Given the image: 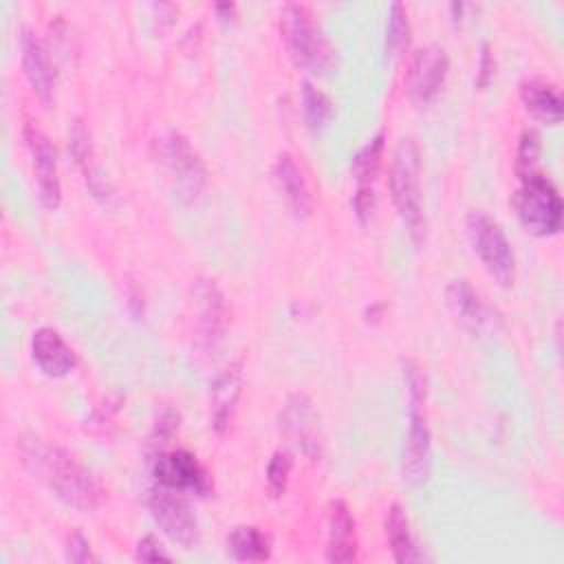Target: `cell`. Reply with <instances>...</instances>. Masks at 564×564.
I'll return each mask as SVG.
<instances>
[{
  "label": "cell",
  "instance_id": "21",
  "mask_svg": "<svg viewBox=\"0 0 564 564\" xmlns=\"http://www.w3.org/2000/svg\"><path fill=\"white\" fill-rule=\"evenodd\" d=\"M520 99L524 104V108L540 121L544 123H560L562 121V112H564V104H562V95L557 90L555 84L540 79V77H531L520 82Z\"/></svg>",
  "mask_w": 564,
  "mask_h": 564
},
{
  "label": "cell",
  "instance_id": "33",
  "mask_svg": "<svg viewBox=\"0 0 564 564\" xmlns=\"http://www.w3.org/2000/svg\"><path fill=\"white\" fill-rule=\"evenodd\" d=\"M491 70H494V59L489 55V46L485 44L482 46V55H480V73H478V86H485L491 77Z\"/></svg>",
  "mask_w": 564,
  "mask_h": 564
},
{
  "label": "cell",
  "instance_id": "10",
  "mask_svg": "<svg viewBox=\"0 0 564 564\" xmlns=\"http://www.w3.org/2000/svg\"><path fill=\"white\" fill-rule=\"evenodd\" d=\"M447 70H449V57L443 46L438 44L421 46L414 53L408 68V77H405L410 99L414 104H425L432 97H436L447 79Z\"/></svg>",
  "mask_w": 564,
  "mask_h": 564
},
{
  "label": "cell",
  "instance_id": "2",
  "mask_svg": "<svg viewBox=\"0 0 564 564\" xmlns=\"http://www.w3.org/2000/svg\"><path fill=\"white\" fill-rule=\"evenodd\" d=\"M388 187L392 205L408 227V234L414 242L425 238V212L421 196V156L412 139H401L392 152L388 170Z\"/></svg>",
  "mask_w": 564,
  "mask_h": 564
},
{
  "label": "cell",
  "instance_id": "24",
  "mask_svg": "<svg viewBox=\"0 0 564 564\" xmlns=\"http://www.w3.org/2000/svg\"><path fill=\"white\" fill-rule=\"evenodd\" d=\"M383 132H377L370 141H366L357 154L352 156L350 172L352 178L357 181V187H368L375 183L377 172L381 167V156H383Z\"/></svg>",
  "mask_w": 564,
  "mask_h": 564
},
{
  "label": "cell",
  "instance_id": "14",
  "mask_svg": "<svg viewBox=\"0 0 564 564\" xmlns=\"http://www.w3.org/2000/svg\"><path fill=\"white\" fill-rule=\"evenodd\" d=\"M445 302L452 315L474 335H487L496 330L498 315L467 280H452L445 289Z\"/></svg>",
  "mask_w": 564,
  "mask_h": 564
},
{
  "label": "cell",
  "instance_id": "13",
  "mask_svg": "<svg viewBox=\"0 0 564 564\" xmlns=\"http://www.w3.org/2000/svg\"><path fill=\"white\" fill-rule=\"evenodd\" d=\"M20 57L33 93L42 104H53L57 90V70L48 46L31 29H24L20 35Z\"/></svg>",
  "mask_w": 564,
  "mask_h": 564
},
{
  "label": "cell",
  "instance_id": "29",
  "mask_svg": "<svg viewBox=\"0 0 564 564\" xmlns=\"http://www.w3.org/2000/svg\"><path fill=\"white\" fill-rule=\"evenodd\" d=\"M178 423H181V414L178 410L170 408V405H163L154 419V425H152V432H150V438H148V445L159 449L174 436V432L178 430Z\"/></svg>",
  "mask_w": 564,
  "mask_h": 564
},
{
  "label": "cell",
  "instance_id": "11",
  "mask_svg": "<svg viewBox=\"0 0 564 564\" xmlns=\"http://www.w3.org/2000/svg\"><path fill=\"white\" fill-rule=\"evenodd\" d=\"M24 141H26V148L31 154V165H33V174L37 181L40 200L46 209H55L62 200L55 148H53L51 139L44 134V130L31 121L24 123Z\"/></svg>",
  "mask_w": 564,
  "mask_h": 564
},
{
  "label": "cell",
  "instance_id": "34",
  "mask_svg": "<svg viewBox=\"0 0 564 564\" xmlns=\"http://www.w3.org/2000/svg\"><path fill=\"white\" fill-rule=\"evenodd\" d=\"M216 11L220 13V20H231V15H234V11H236V4L234 2H220V4H216Z\"/></svg>",
  "mask_w": 564,
  "mask_h": 564
},
{
  "label": "cell",
  "instance_id": "23",
  "mask_svg": "<svg viewBox=\"0 0 564 564\" xmlns=\"http://www.w3.org/2000/svg\"><path fill=\"white\" fill-rule=\"evenodd\" d=\"M227 553L238 562H264L271 557V540L251 524H240L227 535Z\"/></svg>",
  "mask_w": 564,
  "mask_h": 564
},
{
  "label": "cell",
  "instance_id": "3",
  "mask_svg": "<svg viewBox=\"0 0 564 564\" xmlns=\"http://www.w3.org/2000/svg\"><path fill=\"white\" fill-rule=\"evenodd\" d=\"M513 207L522 225L535 236H553L562 227V198L555 185L538 170L520 176Z\"/></svg>",
  "mask_w": 564,
  "mask_h": 564
},
{
  "label": "cell",
  "instance_id": "6",
  "mask_svg": "<svg viewBox=\"0 0 564 564\" xmlns=\"http://www.w3.org/2000/svg\"><path fill=\"white\" fill-rule=\"evenodd\" d=\"M156 156L183 200H196L203 194L207 185V172L187 137L181 132L163 134L156 139Z\"/></svg>",
  "mask_w": 564,
  "mask_h": 564
},
{
  "label": "cell",
  "instance_id": "32",
  "mask_svg": "<svg viewBox=\"0 0 564 564\" xmlns=\"http://www.w3.org/2000/svg\"><path fill=\"white\" fill-rule=\"evenodd\" d=\"M375 205H377V196H375V189L372 185L368 187H357V194L352 198V207H355V216L361 220V223H368L372 212H375Z\"/></svg>",
  "mask_w": 564,
  "mask_h": 564
},
{
  "label": "cell",
  "instance_id": "28",
  "mask_svg": "<svg viewBox=\"0 0 564 564\" xmlns=\"http://www.w3.org/2000/svg\"><path fill=\"white\" fill-rule=\"evenodd\" d=\"M538 156H540V134H538V130L527 128L520 134V143H518V152H516V172H518V176L535 172Z\"/></svg>",
  "mask_w": 564,
  "mask_h": 564
},
{
  "label": "cell",
  "instance_id": "12",
  "mask_svg": "<svg viewBox=\"0 0 564 564\" xmlns=\"http://www.w3.org/2000/svg\"><path fill=\"white\" fill-rule=\"evenodd\" d=\"M280 432L306 456H319V416L308 397L293 394L286 401L280 412Z\"/></svg>",
  "mask_w": 564,
  "mask_h": 564
},
{
  "label": "cell",
  "instance_id": "25",
  "mask_svg": "<svg viewBox=\"0 0 564 564\" xmlns=\"http://www.w3.org/2000/svg\"><path fill=\"white\" fill-rule=\"evenodd\" d=\"M302 115L308 130L319 132L333 117L330 97L313 82H302Z\"/></svg>",
  "mask_w": 564,
  "mask_h": 564
},
{
  "label": "cell",
  "instance_id": "5",
  "mask_svg": "<svg viewBox=\"0 0 564 564\" xmlns=\"http://www.w3.org/2000/svg\"><path fill=\"white\" fill-rule=\"evenodd\" d=\"M467 236L489 275L502 286H511L516 280V256L498 220L474 209L467 216Z\"/></svg>",
  "mask_w": 564,
  "mask_h": 564
},
{
  "label": "cell",
  "instance_id": "20",
  "mask_svg": "<svg viewBox=\"0 0 564 564\" xmlns=\"http://www.w3.org/2000/svg\"><path fill=\"white\" fill-rule=\"evenodd\" d=\"M240 388H242V370L240 366H231L227 368L223 375L216 377L214 386H212V425L218 434H225L231 425L234 412H236V403L240 397Z\"/></svg>",
  "mask_w": 564,
  "mask_h": 564
},
{
  "label": "cell",
  "instance_id": "31",
  "mask_svg": "<svg viewBox=\"0 0 564 564\" xmlns=\"http://www.w3.org/2000/svg\"><path fill=\"white\" fill-rule=\"evenodd\" d=\"M66 560H68V562H77V564L95 562V560H97V557L93 555V551H90L88 540H86L79 531L70 533L68 540H66Z\"/></svg>",
  "mask_w": 564,
  "mask_h": 564
},
{
  "label": "cell",
  "instance_id": "17",
  "mask_svg": "<svg viewBox=\"0 0 564 564\" xmlns=\"http://www.w3.org/2000/svg\"><path fill=\"white\" fill-rule=\"evenodd\" d=\"M31 355L37 368L48 377H64L75 368V352L55 328L42 326L31 337Z\"/></svg>",
  "mask_w": 564,
  "mask_h": 564
},
{
  "label": "cell",
  "instance_id": "4",
  "mask_svg": "<svg viewBox=\"0 0 564 564\" xmlns=\"http://www.w3.org/2000/svg\"><path fill=\"white\" fill-rule=\"evenodd\" d=\"M280 29L284 44L297 66L308 70H322L330 64L333 51L304 4H284L280 13Z\"/></svg>",
  "mask_w": 564,
  "mask_h": 564
},
{
  "label": "cell",
  "instance_id": "7",
  "mask_svg": "<svg viewBox=\"0 0 564 564\" xmlns=\"http://www.w3.org/2000/svg\"><path fill=\"white\" fill-rule=\"evenodd\" d=\"M145 505L154 522L174 544L181 549H194L198 544V520L185 498L178 496V491L156 485L148 491Z\"/></svg>",
  "mask_w": 564,
  "mask_h": 564
},
{
  "label": "cell",
  "instance_id": "19",
  "mask_svg": "<svg viewBox=\"0 0 564 564\" xmlns=\"http://www.w3.org/2000/svg\"><path fill=\"white\" fill-rule=\"evenodd\" d=\"M273 178H275L280 194L284 196L289 209L297 218H306L313 212V196H311V189H308V183H306L302 170L297 167L295 159L289 152L278 154V159L273 163Z\"/></svg>",
  "mask_w": 564,
  "mask_h": 564
},
{
  "label": "cell",
  "instance_id": "18",
  "mask_svg": "<svg viewBox=\"0 0 564 564\" xmlns=\"http://www.w3.org/2000/svg\"><path fill=\"white\" fill-rule=\"evenodd\" d=\"M326 560L333 564H350L357 560V531L350 509L344 500L328 505V546Z\"/></svg>",
  "mask_w": 564,
  "mask_h": 564
},
{
  "label": "cell",
  "instance_id": "15",
  "mask_svg": "<svg viewBox=\"0 0 564 564\" xmlns=\"http://www.w3.org/2000/svg\"><path fill=\"white\" fill-rule=\"evenodd\" d=\"M68 150H70V154L75 159V165L79 167L88 189L93 192V196L99 198L104 205H108L115 198V192H112L110 183L99 172L95 150H93V143H90V134H88L82 119H73L70 128H68Z\"/></svg>",
  "mask_w": 564,
  "mask_h": 564
},
{
  "label": "cell",
  "instance_id": "1",
  "mask_svg": "<svg viewBox=\"0 0 564 564\" xmlns=\"http://www.w3.org/2000/svg\"><path fill=\"white\" fill-rule=\"evenodd\" d=\"M18 452L26 471L68 507L88 513L104 502L106 491L99 480L66 449L29 434L18 441Z\"/></svg>",
  "mask_w": 564,
  "mask_h": 564
},
{
  "label": "cell",
  "instance_id": "22",
  "mask_svg": "<svg viewBox=\"0 0 564 564\" xmlns=\"http://www.w3.org/2000/svg\"><path fill=\"white\" fill-rule=\"evenodd\" d=\"M386 538H388L390 553H392L394 562L410 564V562L423 560V553L419 551V546L410 533L408 516L397 502L390 505V509L386 513Z\"/></svg>",
  "mask_w": 564,
  "mask_h": 564
},
{
  "label": "cell",
  "instance_id": "27",
  "mask_svg": "<svg viewBox=\"0 0 564 564\" xmlns=\"http://www.w3.org/2000/svg\"><path fill=\"white\" fill-rule=\"evenodd\" d=\"M293 467V456L286 449L273 452L267 465V489L273 498H280L286 491L289 485V474Z\"/></svg>",
  "mask_w": 564,
  "mask_h": 564
},
{
  "label": "cell",
  "instance_id": "16",
  "mask_svg": "<svg viewBox=\"0 0 564 564\" xmlns=\"http://www.w3.org/2000/svg\"><path fill=\"white\" fill-rule=\"evenodd\" d=\"M194 300H196V328L198 337L205 346H214L220 339V333L225 328V297L214 280L200 278L192 286Z\"/></svg>",
  "mask_w": 564,
  "mask_h": 564
},
{
  "label": "cell",
  "instance_id": "8",
  "mask_svg": "<svg viewBox=\"0 0 564 564\" xmlns=\"http://www.w3.org/2000/svg\"><path fill=\"white\" fill-rule=\"evenodd\" d=\"M152 474H154L156 485L174 489L178 494L207 496L212 491V480H209L207 469L187 449L159 452Z\"/></svg>",
  "mask_w": 564,
  "mask_h": 564
},
{
  "label": "cell",
  "instance_id": "26",
  "mask_svg": "<svg viewBox=\"0 0 564 564\" xmlns=\"http://www.w3.org/2000/svg\"><path fill=\"white\" fill-rule=\"evenodd\" d=\"M410 22L408 11L401 2H392L388 11V24H386V51L388 55H399V51L408 44Z\"/></svg>",
  "mask_w": 564,
  "mask_h": 564
},
{
  "label": "cell",
  "instance_id": "30",
  "mask_svg": "<svg viewBox=\"0 0 564 564\" xmlns=\"http://www.w3.org/2000/svg\"><path fill=\"white\" fill-rule=\"evenodd\" d=\"M134 557L141 560V562H159V560L170 562V560H172V555L167 553V549L163 546V542H161L156 535H152V533L143 535V538L137 542Z\"/></svg>",
  "mask_w": 564,
  "mask_h": 564
},
{
  "label": "cell",
  "instance_id": "9",
  "mask_svg": "<svg viewBox=\"0 0 564 564\" xmlns=\"http://www.w3.org/2000/svg\"><path fill=\"white\" fill-rule=\"evenodd\" d=\"M432 467V436L421 401H410V425L403 443L401 474L412 487H421L430 478Z\"/></svg>",
  "mask_w": 564,
  "mask_h": 564
}]
</instances>
